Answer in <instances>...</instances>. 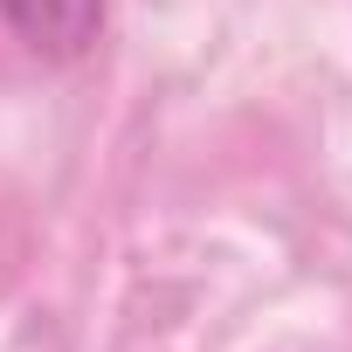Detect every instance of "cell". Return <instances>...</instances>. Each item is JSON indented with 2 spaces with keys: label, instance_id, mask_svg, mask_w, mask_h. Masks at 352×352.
<instances>
[{
  "label": "cell",
  "instance_id": "6da1fadb",
  "mask_svg": "<svg viewBox=\"0 0 352 352\" xmlns=\"http://www.w3.org/2000/svg\"><path fill=\"white\" fill-rule=\"evenodd\" d=\"M0 21H8L35 56H83L104 28V0H0Z\"/></svg>",
  "mask_w": 352,
  "mask_h": 352
}]
</instances>
